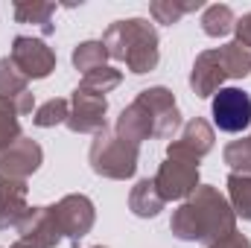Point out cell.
Here are the masks:
<instances>
[{
  "label": "cell",
  "mask_w": 251,
  "mask_h": 248,
  "mask_svg": "<svg viewBox=\"0 0 251 248\" xmlns=\"http://www.w3.org/2000/svg\"><path fill=\"white\" fill-rule=\"evenodd\" d=\"M170 231L181 243L213 246L237 231V216L228 198L210 184H199L196 193L181 201V207L170 219Z\"/></svg>",
  "instance_id": "1"
},
{
  "label": "cell",
  "mask_w": 251,
  "mask_h": 248,
  "mask_svg": "<svg viewBox=\"0 0 251 248\" xmlns=\"http://www.w3.org/2000/svg\"><path fill=\"white\" fill-rule=\"evenodd\" d=\"M102 47L108 59H120L131 73H149L158 67L161 50H158V32L146 18H128L117 21L105 29Z\"/></svg>",
  "instance_id": "2"
},
{
  "label": "cell",
  "mask_w": 251,
  "mask_h": 248,
  "mask_svg": "<svg viewBox=\"0 0 251 248\" xmlns=\"http://www.w3.org/2000/svg\"><path fill=\"white\" fill-rule=\"evenodd\" d=\"M137 158H140V146L120 137L117 131H108V128L94 134V143L88 152L91 170L102 178H111V181L131 178L137 170Z\"/></svg>",
  "instance_id": "3"
},
{
  "label": "cell",
  "mask_w": 251,
  "mask_h": 248,
  "mask_svg": "<svg viewBox=\"0 0 251 248\" xmlns=\"http://www.w3.org/2000/svg\"><path fill=\"white\" fill-rule=\"evenodd\" d=\"M50 210H53V219H56V225L62 231V240H67L73 248L79 246V240H85L91 234V228L97 222L94 201L88 196H82V193L64 196L62 201L50 204Z\"/></svg>",
  "instance_id": "4"
},
{
  "label": "cell",
  "mask_w": 251,
  "mask_h": 248,
  "mask_svg": "<svg viewBox=\"0 0 251 248\" xmlns=\"http://www.w3.org/2000/svg\"><path fill=\"white\" fill-rule=\"evenodd\" d=\"M213 125L228 134H240L251 125V97L243 88H219L213 94Z\"/></svg>",
  "instance_id": "5"
},
{
  "label": "cell",
  "mask_w": 251,
  "mask_h": 248,
  "mask_svg": "<svg viewBox=\"0 0 251 248\" xmlns=\"http://www.w3.org/2000/svg\"><path fill=\"white\" fill-rule=\"evenodd\" d=\"M105 111H108V99L79 85L70 97V117L64 125L73 134H97L105 128Z\"/></svg>",
  "instance_id": "6"
},
{
  "label": "cell",
  "mask_w": 251,
  "mask_h": 248,
  "mask_svg": "<svg viewBox=\"0 0 251 248\" xmlns=\"http://www.w3.org/2000/svg\"><path fill=\"white\" fill-rule=\"evenodd\" d=\"M158 193L164 196V201H178L196 193L199 187V164L184 161V158H167L158 167V175L152 178Z\"/></svg>",
  "instance_id": "7"
},
{
  "label": "cell",
  "mask_w": 251,
  "mask_h": 248,
  "mask_svg": "<svg viewBox=\"0 0 251 248\" xmlns=\"http://www.w3.org/2000/svg\"><path fill=\"white\" fill-rule=\"evenodd\" d=\"M12 64L29 79H47L53 70H56V53L41 41V38H32V35H18L12 41V53H9Z\"/></svg>",
  "instance_id": "8"
},
{
  "label": "cell",
  "mask_w": 251,
  "mask_h": 248,
  "mask_svg": "<svg viewBox=\"0 0 251 248\" xmlns=\"http://www.w3.org/2000/svg\"><path fill=\"white\" fill-rule=\"evenodd\" d=\"M137 99L149 111V120H152V128H155L152 137H173L181 128V111H178L176 97H173L170 88H164V85L146 88V91L137 94Z\"/></svg>",
  "instance_id": "9"
},
{
  "label": "cell",
  "mask_w": 251,
  "mask_h": 248,
  "mask_svg": "<svg viewBox=\"0 0 251 248\" xmlns=\"http://www.w3.org/2000/svg\"><path fill=\"white\" fill-rule=\"evenodd\" d=\"M18 240L12 248H56L62 243V231L53 219L50 207H29L26 219L18 225Z\"/></svg>",
  "instance_id": "10"
},
{
  "label": "cell",
  "mask_w": 251,
  "mask_h": 248,
  "mask_svg": "<svg viewBox=\"0 0 251 248\" xmlns=\"http://www.w3.org/2000/svg\"><path fill=\"white\" fill-rule=\"evenodd\" d=\"M225 79H231V73H228V64L222 59L219 47L199 53V59L193 62V73H190V88H193L196 97H201V99L213 97L222 88Z\"/></svg>",
  "instance_id": "11"
},
{
  "label": "cell",
  "mask_w": 251,
  "mask_h": 248,
  "mask_svg": "<svg viewBox=\"0 0 251 248\" xmlns=\"http://www.w3.org/2000/svg\"><path fill=\"white\" fill-rule=\"evenodd\" d=\"M210 149H213V125L201 117H193L181 128V137L167 146V158H184L199 164Z\"/></svg>",
  "instance_id": "12"
},
{
  "label": "cell",
  "mask_w": 251,
  "mask_h": 248,
  "mask_svg": "<svg viewBox=\"0 0 251 248\" xmlns=\"http://www.w3.org/2000/svg\"><path fill=\"white\" fill-rule=\"evenodd\" d=\"M41 161H44L41 146H38L35 140H29V137H21V140H15L12 146L0 149V175L24 178V181H26V175H32V173L41 167Z\"/></svg>",
  "instance_id": "13"
},
{
  "label": "cell",
  "mask_w": 251,
  "mask_h": 248,
  "mask_svg": "<svg viewBox=\"0 0 251 248\" xmlns=\"http://www.w3.org/2000/svg\"><path fill=\"white\" fill-rule=\"evenodd\" d=\"M29 213L26 204V181L0 175V231L18 228Z\"/></svg>",
  "instance_id": "14"
},
{
  "label": "cell",
  "mask_w": 251,
  "mask_h": 248,
  "mask_svg": "<svg viewBox=\"0 0 251 248\" xmlns=\"http://www.w3.org/2000/svg\"><path fill=\"white\" fill-rule=\"evenodd\" d=\"M120 137L126 140H131V143H143V140H149L152 134H155V128H152V120H149V111L143 108V102L134 97V102L123 108V114L117 117V128H114Z\"/></svg>",
  "instance_id": "15"
},
{
  "label": "cell",
  "mask_w": 251,
  "mask_h": 248,
  "mask_svg": "<svg viewBox=\"0 0 251 248\" xmlns=\"http://www.w3.org/2000/svg\"><path fill=\"white\" fill-rule=\"evenodd\" d=\"M164 196L158 193V187L152 178H140L137 184L131 187V193H128V210L134 213V216H140V219H152V216H158L161 210H164Z\"/></svg>",
  "instance_id": "16"
},
{
  "label": "cell",
  "mask_w": 251,
  "mask_h": 248,
  "mask_svg": "<svg viewBox=\"0 0 251 248\" xmlns=\"http://www.w3.org/2000/svg\"><path fill=\"white\" fill-rule=\"evenodd\" d=\"M53 15H56V3H41V0H18L15 3V21L18 24H35L44 35L56 32Z\"/></svg>",
  "instance_id": "17"
},
{
  "label": "cell",
  "mask_w": 251,
  "mask_h": 248,
  "mask_svg": "<svg viewBox=\"0 0 251 248\" xmlns=\"http://www.w3.org/2000/svg\"><path fill=\"white\" fill-rule=\"evenodd\" d=\"M228 204H231L234 216L251 222V170L228 175Z\"/></svg>",
  "instance_id": "18"
},
{
  "label": "cell",
  "mask_w": 251,
  "mask_h": 248,
  "mask_svg": "<svg viewBox=\"0 0 251 248\" xmlns=\"http://www.w3.org/2000/svg\"><path fill=\"white\" fill-rule=\"evenodd\" d=\"M237 26V18H234V9L225 6V3H213V6H204V15H201V29L204 35L210 38H225L231 35Z\"/></svg>",
  "instance_id": "19"
},
{
  "label": "cell",
  "mask_w": 251,
  "mask_h": 248,
  "mask_svg": "<svg viewBox=\"0 0 251 248\" xmlns=\"http://www.w3.org/2000/svg\"><path fill=\"white\" fill-rule=\"evenodd\" d=\"M201 6H204V0H152V3H149V15L155 18V24L173 26V24H178L184 15L201 9Z\"/></svg>",
  "instance_id": "20"
},
{
  "label": "cell",
  "mask_w": 251,
  "mask_h": 248,
  "mask_svg": "<svg viewBox=\"0 0 251 248\" xmlns=\"http://www.w3.org/2000/svg\"><path fill=\"white\" fill-rule=\"evenodd\" d=\"M105 59H108V53H105L102 41H82L73 50V67L82 73H94V70L105 67Z\"/></svg>",
  "instance_id": "21"
},
{
  "label": "cell",
  "mask_w": 251,
  "mask_h": 248,
  "mask_svg": "<svg viewBox=\"0 0 251 248\" xmlns=\"http://www.w3.org/2000/svg\"><path fill=\"white\" fill-rule=\"evenodd\" d=\"M67 117H70V102L62 99V97H53V99H47L44 105L35 108L32 123L38 125V128H53V125L67 123Z\"/></svg>",
  "instance_id": "22"
},
{
  "label": "cell",
  "mask_w": 251,
  "mask_h": 248,
  "mask_svg": "<svg viewBox=\"0 0 251 248\" xmlns=\"http://www.w3.org/2000/svg\"><path fill=\"white\" fill-rule=\"evenodd\" d=\"M18 108L12 99L0 97V149L12 146L15 140H21V120H18Z\"/></svg>",
  "instance_id": "23"
},
{
  "label": "cell",
  "mask_w": 251,
  "mask_h": 248,
  "mask_svg": "<svg viewBox=\"0 0 251 248\" xmlns=\"http://www.w3.org/2000/svg\"><path fill=\"white\" fill-rule=\"evenodd\" d=\"M24 91H29V88H26V76L12 64L9 56L0 59V97L15 99V97H21Z\"/></svg>",
  "instance_id": "24"
},
{
  "label": "cell",
  "mask_w": 251,
  "mask_h": 248,
  "mask_svg": "<svg viewBox=\"0 0 251 248\" xmlns=\"http://www.w3.org/2000/svg\"><path fill=\"white\" fill-rule=\"evenodd\" d=\"M123 82V73L120 70H114V67H100V70H94V73H85L82 76V88H88V91H94V94H108V91H114L117 85Z\"/></svg>",
  "instance_id": "25"
},
{
  "label": "cell",
  "mask_w": 251,
  "mask_h": 248,
  "mask_svg": "<svg viewBox=\"0 0 251 248\" xmlns=\"http://www.w3.org/2000/svg\"><path fill=\"white\" fill-rule=\"evenodd\" d=\"M222 161L231 167V173H243L251 170V134L249 137H240V140H231L222 152Z\"/></svg>",
  "instance_id": "26"
},
{
  "label": "cell",
  "mask_w": 251,
  "mask_h": 248,
  "mask_svg": "<svg viewBox=\"0 0 251 248\" xmlns=\"http://www.w3.org/2000/svg\"><path fill=\"white\" fill-rule=\"evenodd\" d=\"M234 32H237V41H240L243 47H249V50H251V12H249V15H243V18L237 21Z\"/></svg>",
  "instance_id": "27"
},
{
  "label": "cell",
  "mask_w": 251,
  "mask_h": 248,
  "mask_svg": "<svg viewBox=\"0 0 251 248\" xmlns=\"http://www.w3.org/2000/svg\"><path fill=\"white\" fill-rule=\"evenodd\" d=\"M210 248H251V243H249V237H243V234H228L225 240H219V243H213Z\"/></svg>",
  "instance_id": "28"
},
{
  "label": "cell",
  "mask_w": 251,
  "mask_h": 248,
  "mask_svg": "<svg viewBox=\"0 0 251 248\" xmlns=\"http://www.w3.org/2000/svg\"><path fill=\"white\" fill-rule=\"evenodd\" d=\"M12 102H15V108H18V114H21V117H24V114H32V108H35V99H32V94H29V91H24V94H21V97H15Z\"/></svg>",
  "instance_id": "29"
},
{
  "label": "cell",
  "mask_w": 251,
  "mask_h": 248,
  "mask_svg": "<svg viewBox=\"0 0 251 248\" xmlns=\"http://www.w3.org/2000/svg\"><path fill=\"white\" fill-rule=\"evenodd\" d=\"M94 248H102V246H94Z\"/></svg>",
  "instance_id": "30"
}]
</instances>
